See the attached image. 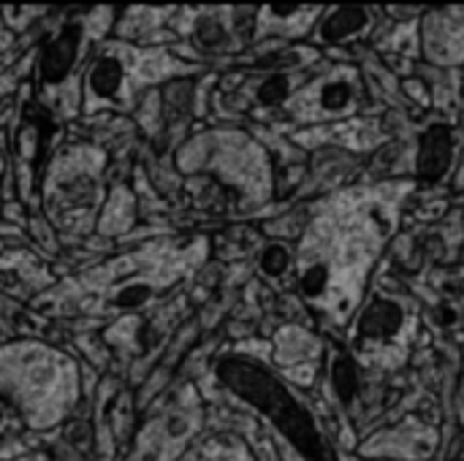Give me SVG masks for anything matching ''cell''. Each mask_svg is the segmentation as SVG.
<instances>
[]
</instances>
